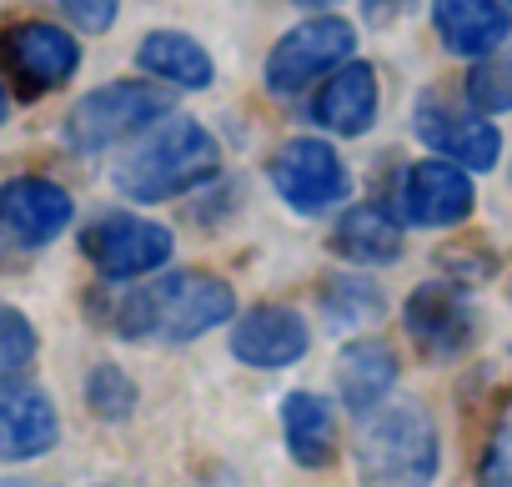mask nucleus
I'll return each mask as SVG.
<instances>
[{"mask_svg": "<svg viewBox=\"0 0 512 487\" xmlns=\"http://www.w3.org/2000/svg\"><path fill=\"white\" fill-rule=\"evenodd\" d=\"M322 307H327V317H332L337 327H362V322H377V317L387 312L382 287L367 282V277H357V272L327 277V282H322Z\"/></svg>", "mask_w": 512, "mask_h": 487, "instance_id": "22", "label": "nucleus"}, {"mask_svg": "<svg viewBox=\"0 0 512 487\" xmlns=\"http://www.w3.org/2000/svg\"><path fill=\"white\" fill-rule=\"evenodd\" d=\"M402 241V216H392L377 201L342 211V221L332 226V252L352 267H392L402 257Z\"/></svg>", "mask_w": 512, "mask_h": 487, "instance_id": "19", "label": "nucleus"}, {"mask_svg": "<svg viewBox=\"0 0 512 487\" xmlns=\"http://www.w3.org/2000/svg\"><path fill=\"white\" fill-rule=\"evenodd\" d=\"M282 442L297 467L327 472L337 462V412L322 392H287L282 397Z\"/></svg>", "mask_w": 512, "mask_h": 487, "instance_id": "18", "label": "nucleus"}, {"mask_svg": "<svg viewBox=\"0 0 512 487\" xmlns=\"http://www.w3.org/2000/svg\"><path fill=\"white\" fill-rule=\"evenodd\" d=\"M397 387V352L382 337H352L337 357V397L352 417H367Z\"/></svg>", "mask_w": 512, "mask_h": 487, "instance_id": "16", "label": "nucleus"}, {"mask_svg": "<svg viewBox=\"0 0 512 487\" xmlns=\"http://www.w3.org/2000/svg\"><path fill=\"white\" fill-rule=\"evenodd\" d=\"M36 352H41V332H36V322H31L21 307L0 302V377L31 367Z\"/></svg>", "mask_w": 512, "mask_h": 487, "instance_id": "24", "label": "nucleus"}, {"mask_svg": "<svg viewBox=\"0 0 512 487\" xmlns=\"http://www.w3.org/2000/svg\"><path fill=\"white\" fill-rule=\"evenodd\" d=\"M377 111H382V81H377V66L372 61H342L337 71L322 76L307 116L327 131V136H367L377 126Z\"/></svg>", "mask_w": 512, "mask_h": 487, "instance_id": "15", "label": "nucleus"}, {"mask_svg": "<svg viewBox=\"0 0 512 487\" xmlns=\"http://www.w3.org/2000/svg\"><path fill=\"white\" fill-rule=\"evenodd\" d=\"M402 327L427 362H452L477 337V312L452 282H422L402 302Z\"/></svg>", "mask_w": 512, "mask_h": 487, "instance_id": "10", "label": "nucleus"}, {"mask_svg": "<svg viewBox=\"0 0 512 487\" xmlns=\"http://www.w3.org/2000/svg\"><path fill=\"white\" fill-rule=\"evenodd\" d=\"M272 191L297 211V216H327L332 206L347 201L352 171L337 156L332 141L322 136H297L272 156Z\"/></svg>", "mask_w": 512, "mask_h": 487, "instance_id": "8", "label": "nucleus"}, {"mask_svg": "<svg viewBox=\"0 0 512 487\" xmlns=\"http://www.w3.org/2000/svg\"><path fill=\"white\" fill-rule=\"evenodd\" d=\"M432 31L452 56L477 61L507 41L512 21L502 0H432Z\"/></svg>", "mask_w": 512, "mask_h": 487, "instance_id": "17", "label": "nucleus"}, {"mask_svg": "<svg viewBox=\"0 0 512 487\" xmlns=\"http://www.w3.org/2000/svg\"><path fill=\"white\" fill-rule=\"evenodd\" d=\"M56 6H61V16L76 21L86 36H101V31H111V21H116V0H56Z\"/></svg>", "mask_w": 512, "mask_h": 487, "instance_id": "25", "label": "nucleus"}, {"mask_svg": "<svg viewBox=\"0 0 512 487\" xmlns=\"http://www.w3.org/2000/svg\"><path fill=\"white\" fill-rule=\"evenodd\" d=\"M216 171H221L216 136L191 116H166L146 131V141L136 151L121 156L116 191L141 201V206H161V201H176L196 186H211Z\"/></svg>", "mask_w": 512, "mask_h": 487, "instance_id": "2", "label": "nucleus"}, {"mask_svg": "<svg viewBox=\"0 0 512 487\" xmlns=\"http://www.w3.org/2000/svg\"><path fill=\"white\" fill-rule=\"evenodd\" d=\"M412 131L422 146H432L437 156L467 166V171H492L497 156H502V136L497 126L482 116V111H457L447 106L442 96H422L417 111H412Z\"/></svg>", "mask_w": 512, "mask_h": 487, "instance_id": "11", "label": "nucleus"}, {"mask_svg": "<svg viewBox=\"0 0 512 487\" xmlns=\"http://www.w3.org/2000/svg\"><path fill=\"white\" fill-rule=\"evenodd\" d=\"M442 467V442L432 417L417 402L372 407L357 432V477L362 482H432Z\"/></svg>", "mask_w": 512, "mask_h": 487, "instance_id": "3", "label": "nucleus"}, {"mask_svg": "<svg viewBox=\"0 0 512 487\" xmlns=\"http://www.w3.org/2000/svg\"><path fill=\"white\" fill-rule=\"evenodd\" d=\"M297 6H307V11H327V6H337V0H297Z\"/></svg>", "mask_w": 512, "mask_h": 487, "instance_id": "28", "label": "nucleus"}, {"mask_svg": "<svg viewBox=\"0 0 512 487\" xmlns=\"http://www.w3.org/2000/svg\"><path fill=\"white\" fill-rule=\"evenodd\" d=\"M61 442V412L41 382L0 377V462H36Z\"/></svg>", "mask_w": 512, "mask_h": 487, "instance_id": "13", "label": "nucleus"}, {"mask_svg": "<svg viewBox=\"0 0 512 487\" xmlns=\"http://www.w3.org/2000/svg\"><path fill=\"white\" fill-rule=\"evenodd\" d=\"M176 252L171 226L136 216V211H101L96 221L81 226V257L96 267L106 282H141L161 272Z\"/></svg>", "mask_w": 512, "mask_h": 487, "instance_id": "5", "label": "nucleus"}, {"mask_svg": "<svg viewBox=\"0 0 512 487\" xmlns=\"http://www.w3.org/2000/svg\"><path fill=\"white\" fill-rule=\"evenodd\" d=\"M472 206H477L472 171L457 166V161H447V156L417 161V166H407L402 181H397V216H402V226L442 231V226L467 221Z\"/></svg>", "mask_w": 512, "mask_h": 487, "instance_id": "9", "label": "nucleus"}, {"mask_svg": "<svg viewBox=\"0 0 512 487\" xmlns=\"http://www.w3.org/2000/svg\"><path fill=\"white\" fill-rule=\"evenodd\" d=\"M6 116H11V91H6V81H0V126H6Z\"/></svg>", "mask_w": 512, "mask_h": 487, "instance_id": "27", "label": "nucleus"}, {"mask_svg": "<svg viewBox=\"0 0 512 487\" xmlns=\"http://www.w3.org/2000/svg\"><path fill=\"white\" fill-rule=\"evenodd\" d=\"M307 347H312L307 317L297 307H282V302L251 307L231 327V357L246 367H262V372H282V367L302 362Z\"/></svg>", "mask_w": 512, "mask_h": 487, "instance_id": "14", "label": "nucleus"}, {"mask_svg": "<svg viewBox=\"0 0 512 487\" xmlns=\"http://www.w3.org/2000/svg\"><path fill=\"white\" fill-rule=\"evenodd\" d=\"M171 116V96L156 81H106L96 91H86L66 121H61V141L76 156H101L121 141L146 136L156 121Z\"/></svg>", "mask_w": 512, "mask_h": 487, "instance_id": "4", "label": "nucleus"}, {"mask_svg": "<svg viewBox=\"0 0 512 487\" xmlns=\"http://www.w3.org/2000/svg\"><path fill=\"white\" fill-rule=\"evenodd\" d=\"M407 6H412V0H367V16H372L377 26H387V21H397Z\"/></svg>", "mask_w": 512, "mask_h": 487, "instance_id": "26", "label": "nucleus"}, {"mask_svg": "<svg viewBox=\"0 0 512 487\" xmlns=\"http://www.w3.org/2000/svg\"><path fill=\"white\" fill-rule=\"evenodd\" d=\"M357 51V26L342 16H312L302 26H292L262 66V81L272 96H297L307 86H317L327 71H337L347 56Z\"/></svg>", "mask_w": 512, "mask_h": 487, "instance_id": "6", "label": "nucleus"}, {"mask_svg": "<svg viewBox=\"0 0 512 487\" xmlns=\"http://www.w3.org/2000/svg\"><path fill=\"white\" fill-rule=\"evenodd\" d=\"M76 221V201L66 186L46 181V176H11L0 181V231H6L16 247L36 252Z\"/></svg>", "mask_w": 512, "mask_h": 487, "instance_id": "12", "label": "nucleus"}, {"mask_svg": "<svg viewBox=\"0 0 512 487\" xmlns=\"http://www.w3.org/2000/svg\"><path fill=\"white\" fill-rule=\"evenodd\" d=\"M86 407L101 422H131V412L141 407V392L116 362H96L86 377Z\"/></svg>", "mask_w": 512, "mask_h": 487, "instance_id": "23", "label": "nucleus"}, {"mask_svg": "<svg viewBox=\"0 0 512 487\" xmlns=\"http://www.w3.org/2000/svg\"><path fill=\"white\" fill-rule=\"evenodd\" d=\"M507 6H512V0H507Z\"/></svg>", "mask_w": 512, "mask_h": 487, "instance_id": "29", "label": "nucleus"}, {"mask_svg": "<svg viewBox=\"0 0 512 487\" xmlns=\"http://www.w3.org/2000/svg\"><path fill=\"white\" fill-rule=\"evenodd\" d=\"M0 66L16 81V96L36 101L81 71V41L56 21H11L0 31Z\"/></svg>", "mask_w": 512, "mask_h": 487, "instance_id": "7", "label": "nucleus"}, {"mask_svg": "<svg viewBox=\"0 0 512 487\" xmlns=\"http://www.w3.org/2000/svg\"><path fill=\"white\" fill-rule=\"evenodd\" d=\"M136 66L146 76H156L161 86H176V91H206L216 81L211 51L196 36H186V31H151V36H141Z\"/></svg>", "mask_w": 512, "mask_h": 487, "instance_id": "20", "label": "nucleus"}, {"mask_svg": "<svg viewBox=\"0 0 512 487\" xmlns=\"http://www.w3.org/2000/svg\"><path fill=\"white\" fill-rule=\"evenodd\" d=\"M467 106L482 111V116L512 111V41H502L487 56L472 61V71H467Z\"/></svg>", "mask_w": 512, "mask_h": 487, "instance_id": "21", "label": "nucleus"}, {"mask_svg": "<svg viewBox=\"0 0 512 487\" xmlns=\"http://www.w3.org/2000/svg\"><path fill=\"white\" fill-rule=\"evenodd\" d=\"M231 317H236L231 282H221L216 272H166L151 287L126 292L111 312V327L136 347H151V342L186 347Z\"/></svg>", "mask_w": 512, "mask_h": 487, "instance_id": "1", "label": "nucleus"}]
</instances>
